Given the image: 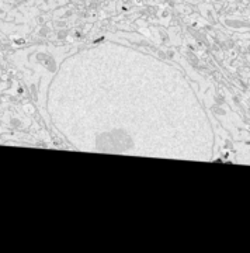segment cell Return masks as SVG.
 I'll use <instances>...</instances> for the list:
<instances>
[{
    "label": "cell",
    "instance_id": "obj_1",
    "mask_svg": "<svg viewBox=\"0 0 250 253\" xmlns=\"http://www.w3.org/2000/svg\"><path fill=\"white\" fill-rule=\"evenodd\" d=\"M68 76L86 91L73 90L81 96V100L73 99V104L56 103L71 107V114L55 116V124L68 141L84 151L158 156L156 149H162L166 156L163 149L170 146L165 139L183 126L173 123L183 114L173 111L179 104L173 101L171 90L162 89L161 82L136 78L118 86L116 78L111 83L106 79L83 83L71 73Z\"/></svg>",
    "mask_w": 250,
    "mask_h": 253
}]
</instances>
